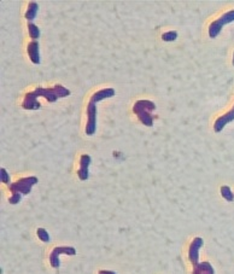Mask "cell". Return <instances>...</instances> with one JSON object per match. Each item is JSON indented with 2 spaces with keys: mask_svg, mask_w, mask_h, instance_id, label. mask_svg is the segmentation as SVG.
<instances>
[{
  "mask_svg": "<svg viewBox=\"0 0 234 274\" xmlns=\"http://www.w3.org/2000/svg\"><path fill=\"white\" fill-rule=\"evenodd\" d=\"M70 91L68 88L57 85L55 87L51 88H36V90L31 91L28 94H25L24 101L22 107L27 110H38L40 109V104L36 102L38 97H45L50 103L56 102L58 98H63V97L70 96Z\"/></svg>",
  "mask_w": 234,
  "mask_h": 274,
  "instance_id": "6da1fadb",
  "label": "cell"
},
{
  "mask_svg": "<svg viewBox=\"0 0 234 274\" xmlns=\"http://www.w3.org/2000/svg\"><path fill=\"white\" fill-rule=\"evenodd\" d=\"M38 182L36 176H29V178H22L18 181L10 185V191L12 193L11 198L8 199L11 204H18L21 202L22 196L29 195L31 187Z\"/></svg>",
  "mask_w": 234,
  "mask_h": 274,
  "instance_id": "7a4b0ae2",
  "label": "cell"
},
{
  "mask_svg": "<svg viewBox=\"0 0 234 274\" xmlns=\"http://www.w3.org/2000/svg\"><path fill=\"white\" fill-rule=\"evenodd\" d=\"M153 110H156V104L151 101H146V99L138 101L133 107V113L138 116L141 124L147 126V127H152L153 125L152 116H151V113Z\"/></svg>",
  "mask_w": 234,
  "mask_h": 274,
  "instance_id": "3957f363",
  "label": "cell"
},
{
  "mask_svg": "<svg viewBox=\"0 0 234 274\" xmlns=\"http://www.w3.org/2000/svg\"><path fill=\"white\" fill-rule=\"evenodd\" d=\"M231 22H234V8L233 10H230L227 11V12H225L224 15L220 17V18L215 19V21L210 24L209 27L210 38L213 39L216 38V36L220 34V31L222 30V28H224L226 24L231 23Z\"/></svg>",
  "mask_w": 234,
  "mask_h": 274,
  "instance_id": "277c9868",
  "label": "cell"
},
{
  "mask_svg": "<svg viewBox=\"0 0 234 274\" xmlns=\"http://www.w3.org/2000/svg\"><path fill=\"white\" fill-rule=\"evenodd\" d=\"M97 103L90 99L87 107V125H86V134L87 136H93L96 133L97 128Z\"/></svg>",
  "mask_w": 234,
  "mask_h": 274,
  "instance_id": "5b68a950",
  "label": "cell"
},
{
  "mask_svg": "<svg viewBox=\"0 0 234 274\" xmlns=\"http://www.w3.org/2000/svg\"><path fill=\"white\" fill-rule=\"evenodd\" d=\"M62 254H65V255H69V256L76 255V249L73 247H57V248H55L50 255L51 266H52L53 268H59V266H61L59 255H62Z\"/></svg>",
  "mask_w": 234,
  "mask_h": 274,
  "instance_id": "8992f818",
  "label": "cell"
},
{
  "mask_svg": "<svg viewBox=\"0 0 234 274\" xmlns=\"http://www.w3.org/2000/svg\"><path fill=\"white\" fill-rule=\"evenodd\" d=\"M203 243H204L203 238H201V237H196V238L192 241V243L190 244V249H188V260H190L191 264H192L193 266L198 265L199 250H201V248L203 247Z\"/></svg>",
  "mask_w": 234,
  "mask_h": 274,
  "instance_id": "52a82bcc",
  "label": "cell"
},
{
  "mask_svg": "<svg viewBox=\"0 0 234 274\" xmlns=\"http://www.w3.org/2000/svg\"><path fill=\"white\" fill-rule=\"evenodd\" d=\"M91 162H92V158H91L90 155L85 153V155L80 157V169L78 172L80 180L85 181L88 180V178H90V170H88V168H90Z\"/></svg>",
  "mask_w": 234,
  "mask_h": 274,
  "instance_id": "ba28073f",
  "label": "cell"
},
{
  "mask_svg": "<svg viewBox=\"0 0 234 274\" xmlns=\"http://www.w3.org/2000/svg\"><path fill=\"white\" fill-rule=\"evenodd\" d=\"M234 121V105L233 108L231 109L228 113L225 114V115H222L221 118H219L215 121V124H214V130H215L216 133H220L222 130L225 128V126L230 124V122Z\"/></svg>",
  "mask_w": 234,
  "mask_h": 274,
  "instance_id": "9c48e42d",
  "label": "cell"
},
{
  "mask_svg": "<svg viewBox=\"0 0 234 274\" xmlns=\"http://www.w3.org/2000/svg\"><path fill=\"white\" fill-rule=\"evenodd\" d=\"M27 51H28V56H29L30 61L33 62L34 64H40V62H41V58H40L38 41L29 42Z\"/></svg>",
  "mask_w": 234,
  "mask_h": 274,
  "instance_id": "30bf717a",
  "label": "cell"
},
{
  "mask_svg": "<svg viewBox=\"0 0 234 274\" xmlns=\"http://www.w3.org/2000/svg\"><path fill=\"white\" fill-rule=\"evenodd\" d=\"M114 96H115V90H114V88H103V90L97 91V92L91 97V99L96 103H98L104 101V99L111 98V97Z\"/></svg>",
  "mask_w": 234,
  "mask_h": 274,
  "instance_id": "8fae6325",
  "label": "cell"
},
{
  "mask_svg": "<svg viewBox=\"0 0 234 274\" xmlns=\"http://www.w3.org/2000/svg\"><path fill=\"white\" fill-rule=\"evenodd\" d=\"M192 274H215V270L210 262H202V264L193 266Z\"/></svg>",
  "mask_w": 234,
  "mask_h": 274,
  "instance_id": "7c38bea8",
  "label": "cell"
},
{
  "mask_svg": "<svg viewBox=\"0 0 234 274\" xmlns=\"http://www.w3.org/2000/svg\"><path fill=\"white\" fill-rule=\"evenodd\" d=\"M38 10H39V5L38 2L35 1H30L29 5H28V10L25 11L24 17L28 19L29 22H33L35 19L36 15H38Z\"/></svg>",
  "mask_w": 234,
  "mask_h": 274,
  "instance_id": "4fadbf2b",
  "label": "cell"
},
{
  "mask_svg": "<svg viewBox=\"0 0 234 274\" xmlns=\"http://www.w3.org/2000/svg\"><path fill=\"white\" fill-rule=\"evenodd\" d=\"M28 31H29L30 38L33 39L34 41H36V39H39L40 34H41V31H40L39 27H36V25L34 24L33 22H29V23H28Z\"/></svg>",
  "mask_w": 234,
  "mask_h": 274,
  "instance_id": "5bb4252c",
  "label": "cell"
},
{
  "mask_svg": "<svg viewBox=\"0 0 234 274\" xmlns=\"http://www.w3.org/2000/svg\"><path fill=\"white\" fill-rule=\"evenodd\" d=\"M221 195L228 202L234 201V193L231 191L230 186H226V185H225V186H222L221 187Z\"/></svg>",
  "mask_w": 234,
  "mask_h": 274,
  "instance_id": "9a60e30c",
  "label": "cell"
},
{
  "mask_svg": "<svg viewBox=\"0 0 234 274\" xmlns=\"http://www.w3.org/2000/svg\"><path fill=\"white\" fill-rule=\"evenodd\" d=\"M36 235H38L40 241L44 242V243H48V242L51 241L50 235H48V232L45 230V228H38V231H36Z\"/></svg>",
  "mask_w": 234,
  "mask_h": 274,
  "instance_id": "2e32d148",
  "label": "cell"
},
{
  "mask_svg": "<svg viewBox=\"0 0 234 274\" xmlns=\"http://www.w3.org/2000/svg\"><path fill=\"white\" fill-rule=\"evenodd\" d=\"M178 39V33L175 30L165 31V33L162 34V40L163 41H175Z\"/></svg>",
  "mask_w": 234,
  "mask_h": 274,
  "instance_id": "e0dca14e",
  "label": "cell"
},
{
  "mask_svg": "<svg viewBox=\"0 0 234 274\" xmlns=\"http://www.w3.org/2000/svg\"><path fill=\"white\" fill-rule=\"evenodd\" d=\"M0 172H1V181L4 182V184H7V185L10 184V175H8L6 169H5V168H1Z\"/></svg>",
  "mask_w": 234,
  "mask_h": 274,
  "instance_id": "ac0fdd59",
  "label": "cell"
},
{
  "mask_svg": "<svg viewBox=\"0 0 234 274\" xmlns=\"http://www.w3.org/2000/svg\"><path fill=\"white\" fill-rule=\"evenodd\" d=\"M98 274H116V272H114V271H99Z\"/></svg>",
  "mask_w": 234,
  "mask_h": 274,
  "instance_id": "d6986e66",
  "label": "cell"
},
{
  "mask_svg": "<svg viewBox=\"0 0 234 274\" xmlns=\"http://www.w3.org/2000/svg\"><path fill=\"white\" fill-rule=\"evenodd\" d=\"M233 65H234V53H233Z\"/></svg>",
  "mask_w": 234,
  "mask_h": 274,
  "instance_id": "ffe728a7",
  "label": "cell"
}]
</instances>
